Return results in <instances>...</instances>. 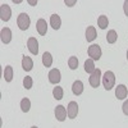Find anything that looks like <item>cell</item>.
Instances as JSON below:
<instances>
[{
  "label": "cell",
  "mask_w": 128,
  "mask_h": 128,
  "mask_svg": "<svg viewBox=\"0 0 128 128\" xmlns=\"http://www.w3.org/2000/svg\"><path fill=\"white\" fill-rule=\"evenodd\" d=\"M123 10H124V14L128 17V0H126L123 3Z\"/></svg>",
  "instance_id": "4316f807"
},
{
  "label": "cell",
  "mask_w": 128,
  "mask_h": 128,
  "mask_svg": "<svg viewBox=\"0 0 128 128\" xmlns=\"http://www.w3.org/2000/svg\"><path fill=\"white\" fill-rule=\"evenodd\" d=\"M127 60H128V51H127Z\"/></svg>",
  "instance_id": "4dcf8cb0"
},
{
  "label": "cell",
  "mask_w": 128,
  "mask_h": 128,
  "mask_svg": "<svg viewBox=\"0 0 128 128\" xmlns=\"http://www.w3.org/2000/svg\"><path fill=\"white\" fill-rule=\"evenodd\" d=\"M95 60H92V59H87L86 62H84V70H86L87 73H94L95 72V63H94Z\"/></svg>",
  "instance_id": "ac0fdd59"
},
{
  "label": "cell",
  "mask_w": 128,
  "mask_h": 128,
  "mask_svg": "<svg viewBox=\"0 0 128 128\" xmlns=\"http://www.w3.org/2000/svg\"><path fill=\"white\" fill-rule=\"evenodd\" d=\"M108 24H109V19H108V17H106V16H100L98 18V26L101 30H105L106 27H108Z\"/></svg>",
  "instance_id": "ffe728a7"
},
{
  "label": "cell",
  "mask_w": 128,
  "mask_h": 128,
  "mask_svg": "<svg viewBox=\"0 0 128 128\" xmlns=\"http://www.w3.org/2000/svg\"><path fill=\"white\" fill-rule=\"evenodd\" d=\"M102 84H104V88L105 90H112L115 84V76L112 70H106L104 77H102Z\"/></svg>",
  "instance_id": "6da1fadb"
},
{
  "label": "cell",
  "mask_w": 128,
  "mask_h": 128,
  "mask_svg": "<svg viewBox=\"0 0 128 128\" xmlns=\"http://www.w3.org/2000/svg\"><path fill=\"white\" fill-rule=\"evenodd\" d=\"M10 16H12V9H10V6L6 4H3L0 6V18H2V20L8 22L10 19Z\"/></svg>",
  "instance_id": "5b68a950"
},
{
  "label": "cell",
  "mask_w": 128,
  "mask_h": 128,
  "mask_svg": "<svg viewBox=\"0 0 128 128\" xmlns=\"http://www.w3.org/2000/svg\"><path fill=\"white\" fill-rule=\"evenodd\" d=\"M72 92L74 95H81L83 92V83L81 81H74L73 84H72Z\"/></svg>",
  "instance_id": "5bb4252c"
},
{
  "label": "cell",
  "mask_w": 128,
  "mask_h": 128,
  "mask_svg": "<svg viewBox=\"0 0 128 128\" xmlns=\"http://www.w3.org/2000/svg\"><path fill=\"white\" fill-rule=\"evenodd\" d=\"M4 80L6 82H10L13 80V67H10V66L5 67V69H4Z\"/></svg>",
  "instance_id": "d6986e66"
},
{
  "label": "cell",
  "mask_w": 128,
  "mask_h": 128,
  "mask_svg": "<svg viewBox=\"0 0 128 128\" xmlns=\"http://www.w3.org/2000/svg\"><path fill=\"white\" fill-rule=\"evenodd\" d=\"M32 84H34V81H32V78L28 77V76H26L24 80H23V86H24L27 90H30V88H32Z\"/></svg>",
  "instance_id": "d4e9b609"
},
{
  "label": "cell",
  "mask_w": 128,
  "mask_h": 128,
  "mask_svg": "<svg viewBox=\"0 0 128 128\" xmlns=\"http://www.w3.org/2000/svg\"><path fill=\"white\" fill-rule=\"evenodd\" d=\"M68 66H69V68L70 69H77L78 68V59H77V56H70L69 59H68Z\"/></svg>",
  "instance_id": "cb8c5ba5"
},
{
  "label": "cell",
  "mask_w": 128,
  "mask_h": 128,
  "mask_svg": "<svg viewBox=\"0 0 128 128\" xmlns=\"http://www.w3.org/2000/svg\"><path fill=\"white\" fill-rule=\"evenodd\" d=\"M128 95V90L124 84H118V87L115 88V96L118 100H124Z\"/></svg>",
  "instance_id": "30bf717a"
},
{
  "label": "cell",
  "mask_w": 128,
  "mask_h": 128,
  "mask_svg": "<svg viewBox=\"0 0 128 128\" xmlns=\"http://www.w3.org/2000/svg\"><path fill=\"white\" fill-rule=\"evenodd\" d=\"M30 16L27 13H20L18 16V19H17V24L18 27L22 30V31H26L28 27H30Z\"/></svg>",
  "instance_id": "7a4b0ae2"
},
{
  "label": "cell",
  "mask_w": 128,
  "mask_h": 128,
  "mask_svg": "<svg viewBox=\"0 0 128 128\" xmlns=\"http://www.w3.org/2000/svg\"><path fill=\"white\" fill-rule=\"evenodd\" d=\"M67 113H68V118L70 119H74L78 114V104L76 101H70L68 104V109H67Z\"/></svg>",
  "instance_id": "52a82bcc"
},
{
  "label": "cell",
  "mask_w": 128,
  "mask_h": 128,
  "mask_svg": "<svg viewBox=\"0 0 128 128\" xmlns=\"http://www.w3.org/2000/svg\"><path fill=\"white\" fill-rule=\"evenodd\" d=\"M22 68L24 69V70H31L32 68H34V60H32L30 56H27V55H24L23 58H22Z\"/></svg>",
  "instance_id": "4fadbf2b"
},
{
  "label": "cell",
  "mask_w": 128,
  "mask_h": 128,
  "mask_svg": "<svg viewBox=\"0 0 128 128\" xmlns=\"http://www.w3.org/2000/svg\"><path fill=\"white\" fill-rule=\"evenodd\" d=\"M36 28H37V32H38L41 36L46 35V31H48L46 20H45V19H42V18H40V19L37 20V23H36Z\"/></svg>",
  "instance_id": "7c38bea8"
},
{
  "label": "cell",
  "mask_w": 128,
  "mask_h": 128,
  "mask_svg": "<svg viewBox=\"0 0 128 128\" xmlns=\"http://www.w3.org/2000/svg\"><path fill=\"white\" fill-rule=\"evenodd\" d=\"M27 48H28L31 54H34V55H37L38 54V42H37V40L35 37H30L28 38Z\"/></svg>",
  "instance_id": "8992f818"
},
{
  "label": "cell",
  "mask_w": 128,
  "mask_h": 128,
  "mask_svg": "<svg viewBox=\"0 0 128 128\" xmlns=\"http://www.w3.org/2000/svg\"><path fill=\"white\" fill-rule=\"evenodd\" d=\"M31 128H37V127H36V126H34V127H31Z\"/></svg>",
  "instance_id": "f546056e"
},
{
  "label": "cell",
  "mask_w": 128,
  "mask_h": 128,
  "mask_svg": "<svg viewBox=\"0 0 128 128\" xmlns=\"http://www.w3.org/2000/svg\"><path fill=\"white\" fill-rule=\"evenodd\" d=\"M96 30H95V27H92V26H90V27H87V30H86V40L88 41V42H91V41H94L95 38H96Z\"/></svg>",
  "instance_id": "2e32d148"
},
{
  "label": "cell",
  "mask_w": 128,
  "mask_h": 128,
  "mask_svg": "<svg viewBox=\"0 0 128 128\" xmlns=\"http://www.w3.org/2000/svg\"><path fill=\"white\" fill-rule=\"evenodd\" d=\"M49 82L52 84H58L60 82V70L54 68L49 72Z\"/></svg>",
  "instance_id": "9c48e42d"
},
{
  "label": "cell",
  "mask_w": 128,
  "mask_h": 128,
  "mask_svg": "<svg viewBox=\"0 0 128 128\" xmlns=\"http://www.w3.org/2000/svg\"><path fill=\"white\" fill-rule=\"evenodd\" d=\"M42 64H44L46 68L51 67V64H52V56H51L50 52H48V51L44 52V55H42Z\"/></svg>",
  "instance_id": "e0dca14e"
},
{
  "label": "cell",
  "mask_w": 128,
  "mask_h": 128,
  "mask_svg": "<svg viewBox=\"0 0 128 128\" xmlns=\"http://www.w3.org/2000/svg\"><path fill=\"white\" fill-rule=\"evenodd\" d=\"M87 52H88V56H91L92 60H99L101 58V49H100L99 45H96V44L88 46V51Z\"/></svg>",
  "instance_id": "277c9868"
},
{
  "label": "cell",
  "mask_w": 128,
  "mask_h": 128,
  "mask_svg": "<svg viewBox=\"0 0 128 128\" xmlns=\"http://www.w3.org/2000/svg\"><path fill=\"white\" fill-rule=\"evenodd\" d=\"M63 95H64V91L62 87H54V90H52V96L56 99V100H62L63 99Z\"/></svg>",
  "instance_id": "603a6c76"
},
{
  "label": "cell",
  "mask_w": 128,
  "mask_h": 128,
  "mask_svg": "<svg viewBox=\"0 0 128 128\" xmlns=\"http://www.w3.org/2000/svg\"><path fill=\"white\" fill-rule=\"evenodd\" d=\"M116 38H118V35H116V32L114 30H110L108 32V35H106V41L109 42V44H115L116 42Z\"/></svg>",
  "instance_id": "44dd1931"
},
{
  "label": "cell",
  "mask_w": 128,
  "mask_h": 128,
  "mask_svg": "<svg viewBox=\"0 0 128 128\" xmlns=\"http://www.w3.org/2000/svg\"><path fill=\"white\" fill-rule=\"evenodd\" d=\"M28 3L32 4V5H36V4H37V2H32V0H28Z\"/></svg>",
  "instance_id": "f1b7e54d"
},
{
  "label": "cell",
  "mask_w": 128,
  "mask_h": 128,
  "mask_svg": "<svg viewBox=\"0 0 128 128\" xmlns=\"http://www.w3.org/2000/svg\"><path fill=\"white\" fill-rule=\"evenodd\" d=\"M77 2H76V0H66V2H64V4H66V5H68V6H73L74 4H76Z\"/></svg>",
  "instance_id": "83f0119b"
},
{
  "label": "cell",
  "mask_w": 128,
  "mask_h": 128,
  "mask_svg": "<svg viewBox=\"0 0 128 128\" xmlns=\"http://www.w3.org/2000/svg\"><path fill=\"white\" fill-rule=\"evenodd\" d=\"M100 80H101V70L98 68V69H95L94 73H91V76L88 78V82L94 88H98L99 84H100Z\"/></svg>",
  "instance_id": "3957f363"
},
{
  "label": "cell",
  "mask_w": 128,
  "mask_h": 128,
  "mask_svg": "<svg viewBox=\"0 0 128 128\" xmlns=\"http://www.w3.org/2000/svg\"><path fill=\"white\" fill-rule=\"evenodd\" d=\"M30 108H31V101L27 98L22 99V101H20V109H22V112L23 113H28Z\"/></svg>",
  "instance_id": "7402d4cb"
},
{
  "label": "cell",
  "mask_w": 128,
  "mask_h": 128,
  "mask_svg": "<svg viewBox=\"0 0 128 128\" xmlns=\"http://www.w3.org/2000/svg\"><path fill=\"white\" fill-rule=\"evenodd\" d=\"M122 109H123V113H124L126 115H128V100L124 101V104H123V106H122Z\"/></svg>",
  "instance_id": "484cf974"
},
{
  "label": "cell",
  "mask_w": 128,
  "mask_h": 128,
  "mask_svg": "<svg viewBox=\"0 0 128 128\" xmlns=\"http://www.w3.org/2000/svg\"><path fill=\"white\" fill-rule=\"evenodd\" d=\"M67 115H68V113H67V109L64 108L63 105H58L56 108H55V118H56L59 122L66 120Z\"/></svg>",
  "instance_id": "ba28073f"
},
{
  "label": "cell",
  "mask_w": 128,
  "mask_h": 128,
  "mask_svg": "<svg viewBox=\"0 0 128 128\" xmlns=\"http://www.w3.org/2000/svg\"><path fill=\"white\" fill-rule=\"evenodd\" d=\"M60 24H62V20H60V17L58 14H52L50 17V26L54 28V30H59L60 28Z\"/></svg>",
  "instance_id": "9a60e30c"
},
{
  "label": "cell",
  "mask_w": 128,
  "mask_h": 128,
  "mask_svg": "<svg viewBox=\"0 0 128 128\" xmlns=\"http://www.w3.org/2000/svg\"><path fill=\"white\" fill-rule=\"evenodd\" d=\"M0 36H2V42L3 44H9L12 41V31L8 27H4L0 32Z\"/></svg>",
  "instance_id": "8fae6325"
}]
</instances>
